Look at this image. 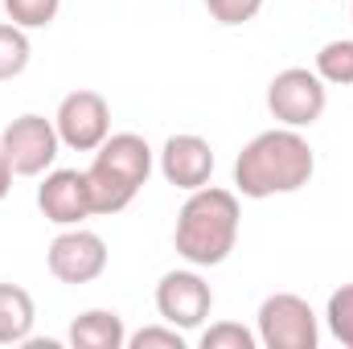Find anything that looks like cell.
<instances>
[{
    "label": "cell",
    "mask_w": 353,
    "mask_h": 349,
    "mask_svg": "<svg viewBox=\"0 0 353 349\" xmlns=\"http://www.w3.org/2000/svg\"><path fill=\"white\" fill-rule=\"evenodd\" d=\"M37 210L54 226H83L87 218H94L87 173H79V169H50V173H41Z\"/></svg>",
    "instance_id": "cell-10"
},
{
    "label": "cell",
    "mask_w": 353,
    "mask_h": 349,
    "mask_svg": "<svg viewBox=\"0 0 353 349\" xmlns=\"http://www.w3.org/2000/svg\"><path fill=\"white\" fill-rule=\"evenodd\" d=\"M70 346L74 349H123L128 329L115 308H87L70 325Z\"/></svg>",
    "instance_id": "cell-12"
},
{
    "label": "cell",
    "mask_w": 353,
    "mask_h": 349,
    "mask_svg": "<svg viewBox=\"0 0 353 349\" xmlns=\"http://www.w3.org/2000/svg\"><path fill=\"white\" fill-rule=\"evenodd\" d=\"M157 312H161V321L176 325L181 333H193L214 312V288L197 275V267L165 271L157 283Z\"/></svg>",
    "instance_id": "cell-7"
},
{
    "label": "cell",
    "mask_w": 353,
    "mask_h": 349,
    "mask_svg": "<svg viewBox=\"0 0 353 349\" xmlns=\"http://www.w3.org/2000/svg\"><path fill=\"white\" fill-rule=\"evenodd\" d=\"M316 74L329 87H353V37L325 41L316 50Z\"/></svg>",
    "instance_id": "cell-14"
},
{
    "label": "cell",
    "mask_w": 353,
    "mask_h": 349,
    "mask_svg": "<svg viewBox=\"0 0 353 349\" xmlns=\"http://www.w3.org/2000/svg\"><path fill=\"white\" fill-rule=\"evenodd\" d=\"M161 177L169 185H176V189H185V193L210 185V177H214V148H210V140H201L193 132L169 136L165 148H161Z\"/></svg>",
    "instance_id": "cell-11"
},
{
    "label": "cell",
    "mask_w": 353,
    "mask_h": 349,
    "mask_svg": "<svg viewBox=\"0 0 353 349\" xmlns=\"http://www.w3.org/2000/svg\"><path fill=\"white\" fill-rule=\"evenodd\" d=\"M197 346L201 349H255L259 346V333H251V329H243L234 321H218V325H210L201 333Z\"/></svg>",
    "instance_id": "cell-18"
},
{
    "label": "cell",
    "mask_w": 353,
    "mask_h": 349,
    "mask_svg": "<svg viewBox=\"0 0 353 349\" xmlns=\"http://www.w3.org/2000/svg\"><path fill=\"white\" fill-rule=\"evenodd\" d=\"M239 193L218 189V185H201L185 197L181 214H176L173 247L189 267H218L230 259L234 243H239Z\"/></svg>",
    "instance_id": "cell-2"
},
{
    "label": "cell",
    "mask_w": 353,
    "mask_h": 349,
    "mask_svg": "<svg viewBox=\"0 0 353 349\" xmlns=\"http://www.w3.org/2000/svg\"><path fill=\"white\" fill-rule=\"evenodd\" d=\"M350 12H353V4H350Z\"/></svg>",
    "instance_id": "cell-22"
},
{
    "label": "cell",
    "mask_w": 353,
    "mask_h": 349,
    "mask_svg": "<svg viewBox=\"0 0 353 349\" xmlns=\"http://www.w3.org/2000/svg\"><path fill=\"white\" fill-rule=\"evenodd\" d=\"M58 8H62V0H4L8 21L21 25V29H46V25H54Z\"/></svg>",
    "instance_id": "cell-17"
},
{
    "label": "cell",
    "mask_w": 353,
    "mask_h": 349,
    "mask_svg": "<svg viewBox=\"0 0 353 349\" xmlns=\"http://www.w3.org/2000/svg\"><path fill=\"white\" fill-rule=\"evenodd\" d=\"M54 128H58L62 148L94 152V148L111 136V107H107V99H103L99 90H70V94L58 103Z\"/></svg>",
    "instance_id": "cell-8"
},
{
    "label": "cell",
    "mask_w": 353,
    "mask_h": 349,
    "mask_svg": "<svg viewBox=\"0 0 353 349\" xmlns=\"http://www.w3.org/2000/svg\"><path fill=\"white\" fill-rule=\"evenodd\" d=\"M316 173V152L300 136V128H271L259 132L234 161V189L243 197H275L300 193Z\"/></svg>",
    "instance_id": "cell-1"
},
{
    "label": "cell",
    "mask_w": 353,
    "mask_h": 349,
    "mask_svg": "<svg viewBox=\"0 0 353 349\" xmlns=\"http://www.w3.org/2000/svg\"><path fill=\"white\" fill-rule=\"evenodd\" d=\"M325 325H329V333H333L341 346L353 349V283H341V288L329 296V304H325Z\"/></svg>",
    "instance_id": "cell-16"
},
{
    "label": "cell",
    "mask_w": 353,
    "mask_h": 349,
    "mask_svg": "<svg viewBox=\"0 0 353 349\" xmlns=\"http://www.w3.org/2000/svg\"><path fill=\"white\" fill-rule=\"evenodd\" d=\"M46 267L58 283H94L103 271H107V243L83 230V226H62V235L50 243L46 251Z\"/></svg>",
    "instance_id": "cell-9"
},
{
    "label": "cell",
    "mask_w": 353,
    "mask_h": 349,
    "mask_svg": "<svg viewBox=\"0 0 353 349\" xmlns=\"http://www.w3.org/2000/svg\"><path fill=\"white\" fill-rule=\"evenodd\" d=\"M152 177V148L136 132H115L94 148V161L87 169L90 206L99 218H111L136 201V193Z\"/></svg>",
    "instance_id": "cell-3"
},
{
    "label": "cell",
    "mask_w": 353,
    "mask_h": 349,
    "mask_svg": "<svg viewBox=\"0 0 353 349\" xmlns=\"http://www.w3.org/2000/svg\"><path fill=\"white\" fill-rule=\"evenodd\" d=\"M33 58V46H29V29L12 25V21H0V83L25 74Z\"/></svg>",
    "instance_id": "cell-15"
},
{
    "label": "cell",
    "mask_w": 353,
    "mask_h": 349,
    "mask_svg": "<svg viewBox=\"0 0 353 349\" xmlns=\"http://www.w3.org/2000/svg\"><path fill=\"white\" fill-rule=\"evenodd\" d=\"M205 8H210V17H214L218 25L234 29V25H247V21L259 17L263 0H205Z\"/></svg>",
    "instance_id": "cell-19"
},
{
    "label": "cell",
    "mask_w": 353,
    "mask_h": 349,
    "mask_svg": "<svg viewBox=\"0 0 353 349\" xmlns=\"http://www.w3.org/2000/svg\"><path fill=\"white\" fill-rule=\"evenodd\" d=\"M8 189H12V169H8V161H4V152H0V201L8 197Z\"/></svg>",
    "instance_id": "cell-21"
},
{
    "label": "cell",
    "mask_w": 353,
    "mask_h": 349,
    "mask_svg": "<svg viewBox=\"0 0 353 349\" xmlns=\"http://www.w3.org/2000/svg\"><path fill=\"white\" fill-rule=\"evenodd\" d=\"M321 325L304 296L275 292L259 304V346L267 349H316Z\"/></svg>",
    "instance_id": "cell-6"
},
{
    "label": "cell",
    "mask_w": 353,
    "mask_h": 349,
    "mask_svg": "<svg viewBox=\"0 0 353 349\" xmlns=\"http://www.w3.org/2000/svg\"><path fill=\"white\" fill-rule=\"evenodd\" d=\"M0 152H4L12 177H41L54 169V161L62 152V140H58L54 119L25 111L0 132Z\"/></svg>",
    "instance_id": "cell-5"
},
{
    "label": "cell",
    "mask_w": 353,
    "mask_h": 349,
    "mask_svg": "<svg viewBox=\"0 0 353 349\" xmlns=\"http://www.w3.org/2000/svg\"><path fill=\"white\" fill-rule=\"evenodd\" d=\"M33 296L21 283H0V346H25L33 337Z\"/></svg>",
    "instance_id": "cell-13"
},
{
    "label": "cell",
    "mask_w": 353,
    "mask_h": 349,
    "mask_svg": "<svg viewBox=\"0 0 353 349\" xmlns=\"http://www.w3.org/2000/svg\"><path fill=\"white\" fill-rule=\"evenodd\" d=\"M329 107V83L308 66H288L267 83V111L283 128H312Z\"/></svg>",
    "instance_id": "cell-4"
},
{
    "label": "cell",
    "mask_w": 353,
    "mask_h": 349,
    "mask_svg": "<svg viewBox=\"0 0 353 349\" xmlns=\"http://www.w3.org/2000/svg\"><path fill=\"white\" fill-rule=\"evenodd\" d=\"M128 346L132 349H185V333L176 329V325H148V329H140V333H132L128 337Z\"/></svg>",
    "instance_id": "cell-20"
}]
</instances>
